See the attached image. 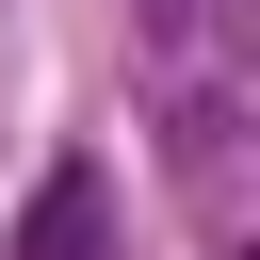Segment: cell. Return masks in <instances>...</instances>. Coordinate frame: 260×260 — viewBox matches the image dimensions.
<instances>
[{
    "label": "cell",
    "instance_id": "1",
    "mask_svg": "<svg viewBox=\"0 0 260 260\" xmlns=\"http://www.w3.org/2000/svg\"><path fill=\"white\" fill-rule=\"evenodd\" d=\"M81 244H98V179H81V162H65V179H49V195H32V260H81Z\"/></svg>",
    "mask_w": 260,
    "mask_h": 260
}]
</instances>
